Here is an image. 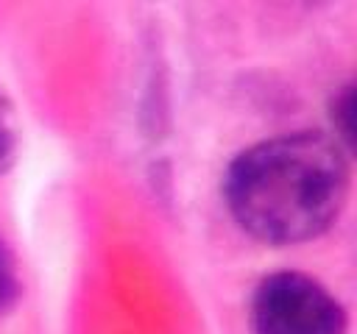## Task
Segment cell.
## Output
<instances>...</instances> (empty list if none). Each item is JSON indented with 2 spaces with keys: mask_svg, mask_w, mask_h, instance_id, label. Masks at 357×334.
Here are the masks:
<instances>
[{
  "mask_svg": "<svg viewBox=\"0 0 357 334\" xmlns=\"http://www.w3.org/2000/svg\"><path fill=\"white\" fill-rule=\"evenodd\" d=\"M223 198L234 223L265 245L321 237L349 198V159L337 136L290 131L240 150L226 167Z\"/></svg>",
  "mask_w": 357,
  "mask_h": 334,
  "instance_id": "6da1fadb",
  "label": "cell"
},
{
  "mask_svg": "<svg viewBox=\"0 0 357 334\" xmlns=\"http://www.w3.org/2000/svg\"><path fill=\"white\" fill-rule=\"evenodd\" d=\"M248 320L254 334H346L343 303L310 273H268L251 292Z\"/></svg>",
  "mask_w": 357,
  "mask_h": 334,
  "instance_id": "7a4b0ae2",
  "label": "cell"
},
{
  "mask_svg": "<svg viewBox=\"0 0 357 334\" xmlns=\"http://www.w3.org/2000/svg\"><path fill=\"white\" fill-rule=\"evenodd\" d=\"M17 148H20V120L8 95L0 89V175L14 164Z\"/></svg>",
  "mask_w": 357,
  "mask_h": 334,
  "instance_id": "3957f363",
  "label": "cell"
},
{
  "mask_svg": "<svg viewBox=\"0 0 357 334\" xmlns=\"http://www.w3.org/2000/svg\"><path fill=\"white\" fill-rule=\"evenodd\" d=\"M17 298H20L17 262H14V253H11L8 242L0 237V317L17 303Z\"/></svg>",
  "mask_w": 357,
  "mask_h": 334,
  "instance_id": "277c9868",
  "label": "cell"
}]
</instances>
